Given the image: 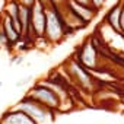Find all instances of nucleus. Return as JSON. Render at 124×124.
Returning a JSON list of instances; mask_svg holds the SVG:
<instances>
[{
  "mask_svg": "<svg viewBox=\"0 0 124 124\" xmlns=\"http://www.w3.org/2000/svg\"><path fill=\"white\" fill-rule=\"evenodd\" d=\"M102 58L96 47L93 45V41L85 42L79 51H78V61L88 70H96L98 69V61Z\"/></svg>",
  "mask_w": 124,
  "mask_h": 124,
  "instance_id": "5",
  "label": "nucleus"
},
{
  "mask_svg": "<svg viewBox=\"0 0 124 124\" xmlns=\"http://www.w3.org/2000/svg\"><path fill=\"white\" fill-rule=\"evenodd\" d=\"M31 79H32V76H26L25 79L18 80V82H16V86H18V88H19V86H25L26 83H29V82H31Z\"/></svg>",
  "mask_w": 124,
  "mask_h": 124,
  "instance_id": "12",
  "label": "nucleus"
},
{
  "mask_svg": "<svg viewBox=\"0 0 124 124\" xmlns=\"http://www.w3.org/2000/svg\"><path fill=\"white\" fill-rule=\"evenodd\" d=\"M2 86H3V83H2V82H0V89H2Z\"/></svg>",
  "mask_w": 124,
  "mask_h": 124,
  "instance_id": "18",
  "label": "nucleus"
},
{
  "mask_svg": "<svg viewBox=\"0 0 124 124\" xmlns=\"http://www.w3.org/2000/svg\"><path fill=\"white\" fill-rule=\"evenodd\" d=\"M121 10H123V3H118V5L112 6V8L108 10L107 16H105V22H107V25H108L115 34H118V35H123V32H121V25H120Z\"/></svg>",
  "mask_w": 124,
  "mask_h": 124,
  "instance_id": "9",
  "label": "nucleus"
},
{
  "mask_svg": "<svg viewBox=\"0 0 124 124\" xmlns=\"http://www.w3.org/2000/svg\"><path fill=\"white\" fill-rule=\"evenodd\" d=\"M67 34H72L61 16V12L54 5L45 6V32L44 38H47L50 42H60L64 39Z\"/></svg>",
  "mask_w": 124,
  "mask_h": 124,
  "instance_id": "1",
  "label": "nucleus"
},
{
  "mask_svg": "<svg viewBox=\"0 0 124 124\" xmlns=\"http://www.w3.org/2000/svg\"><path fill=\"white\" fill-rule=\"evenodd\" d=\"M26 96L35 99L37 102L42 104L44 107L50 108L51 111H58V107H60V99H58V95L47 85H44L42 82L37 83L28 93Z\"/></svg>",
  "mask_w": 124,
  "mask_h": 124,
  "instance_id": "4",
  "label": "nucleus"
},
{
  "mask_svg": "<svg viewBox=\"0 0 124 124\" xmlns=\"http://www.w3.org/2000/svg\"><path fill=\"white\" fill-rule=\"evenodd\" d=\"M0 22H2V26H3V31H5V35H6V38H8V47H9V45H15V44L19 42V39H22L19 31L13 26V23H12V21H10L9 16L5 15L3 19L0 21Z\"/></svg>",
  "mask_w": 124,
  "mask_h": 124,
  "instance_id": "10",
  "label": "nucleus"
},
{
  "mask_svg": "<svg viewBox=\"0 0 124 124\" xmlns=\"http://www.w3.org/2000/svg\"><path fill=\"white\" fill-rule=\"evenodd\" d=\"M69 72H70V76L75 79V82L82 88V89H92L93 86V78L92 75L89 73L88 69H85L78 60H72V63L69 64Z\"/></svg>",
  "mask_w": 124,
  "mask_h": 124,
  "instance_id": "6",
  "label": "nucleus"
},
{
  "mask_svg": "<svg viewBox=\"0 0 124 124\" xmlns=\"http://www.w3.org/2000/svg\"><path fill=\"white\" fill-rule=\"evenodd\" d=\"M3 47H8V38H6V35H5L2 22H0V48H3Z\"/></svg>",
  "mask_w": 124,
  "mask_h": 124,
  "instance_id": "11",
  "label": "nucleus"
},
{
  "mask_svg": "<svg viewBox=\"0 0 124 124\" xmlns=\"http://www.w3.org/2000/svg\"><path fill=\"white\" fill-rule=\"evenodd\" d=\"M67 2V5H69V8L78 15V18L80 19V21H83L86 25L96 16V13H98V9L96 8H93V6H85V5H79V3H75V2H72V0H66Z\"/></svg>",
  "mask_w": 124,
  "mask_h": 124,
  "instance_id": "8",
  "label": "nucleus"
},
{
  "mask_svg": "<svg viewBox=\"0 0 124 124\" xmlns=\"http://www.w3.org/2000/svg\"><path fill=\"white\" fill-rule=\"evenodd\" d=\"M21 5H25V6H32L35 3V0H18Z\"/></svg>",
  "mask_w": 124,
  "mask_h": 124,
  "instance_id": "15",
  "label": "nucleus"
},
{
  "mask_svg": "<svg viewBox=\"0 0 124 124\" xmlns=\"http://www.w3.org/2000/svg\"><path fill=\"white\" fill-rule=\"evenodd\" d=\"M45 32V6L37 2L31 6V25L26 41L34 42L37 38H44Z\"/></svg>",
  "mask_w": 124,
  "mask_h": 124,
  "instance_id": "3",
  "label": "nucleus"
},
{
  "mask_svg": "<svg viewBox=\"0 0 124 124\" xmlns=\"http://www.w3.org/2000/svg\"><path fill=\"white\" fill-rule=\"evenodd\" d=\"M13 109H19L22 112H25L26 115H29L34 121H37L38 124H50L53 121V114L54 111H51L50 108L44 107L42 104L37 102L35 99L29 98L25 95V98H22L15 107Z\"/></svg>",
  "mask_w": 124,
  "mask_h": 124,
  "instance_id": "2",
  "label": "nucleus"
},
{
  "mask_svg": "<svg viewBox=\"0 0 124 124\" xmlns=\"http://www.w3.org/2000/svg\"><path fill=\"white\" fill-rule=\"evenodd\" d=\"M0 124H38V123L34 121L25 112L12 108V109H9L8 112H5L2 115V118H0Z\"/></svg>",
  "mask_w": 124,
  "mask_h": 124,
  "instance_id": "7",
  "label": "nucleus"
},
{
  "mask_svg": "<svg viewBox=\"0 0 124 124\" xmlns=\"http://www.w3.org/2000/svg\"><path fill=\"white\" fill-rule=\"evenodd\" d=\"M37 2H39V3H42L44 6H47V5H50V0H37Z\"/></svg>",
  "mask_w": 124,
  "mask_h": 124,
  "instance_id": "17",
  "label": "nucleus"
},
{
  "mask_svg": "<svg viewBox=\"0 0 124 124\" xmlns=\"http://www.w3.org/2000/svg\"><path fill=\"white\" fill-rule=\"evenodd\" d=\"M105 3V0H92V5H93V8H96L98 10L101 9V6Z\"/></svg>",
  "mask_w": 124,
  "mask_h": 124,
  "instance_id": "14",
  "label": "nucleus"
},
{
  "mask_svg": "<svg viewBox=\"0 0 124 124\" xmlns=\"http://www.w3.org/2000/svg\"><path fill=\"white\" fill-rule=\"evenodd\" d=\"M120 25H121V32L124 34V5H123V10H121V19H120Z\"/></svg>",
  "mask_w": 124,
  "mask_h": 124,
  "instance_id": "16",
  "label": "nucleus"
},
{
  "mask_svg": "<svg viewBox=\"0 0 124 124\" xmlns=\"http://www.w3.org/2000/svg\"><path fill=\"white\" fill-rule=\"evenodd\" d=\"M75 3H79V5H85V6H93L92 5V0H72Z\"/></svg>",
  "mask_w": 124,
  "mask_h": 124,
  "instance_id": "13",
  "label": "nucleus"
}]
</instances>
